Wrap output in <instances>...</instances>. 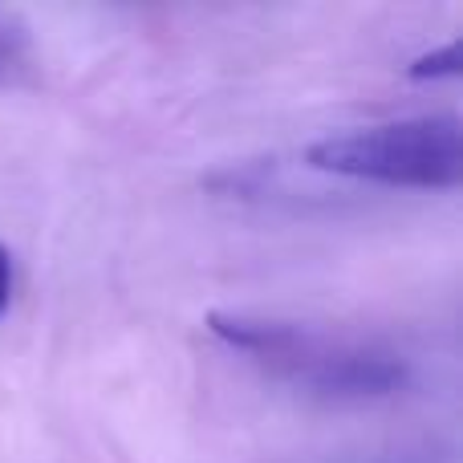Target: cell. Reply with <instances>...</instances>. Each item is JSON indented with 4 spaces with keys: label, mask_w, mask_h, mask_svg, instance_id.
<instances>
[{
    "label": "cell",
    "mask_w": 463,
    "mask_h": 463,
    "mask_svg": "<svg viewBox=\"0 0 463 463\" xmlns=\"http://www.w3.org/2000/svg\"><path fill=\"white\" fill-rule=\"evenodd\" d=\"M305 163L342 179L456 192L463 184V122L456 114H423V118L345 130L313 143L305 151Z\"/></svg>",
    "instance_id": "cell-2"
},
{
    "label": "cell",
    "mask_w": 463,
    "mask_h": 463,
    "mask_svg": "<svg viewBox=\"0 0 463 463\" xmlns=\"http://www.w3.org/2000/svg\"><path fill=\"white\" fill-rule=\"evenodd\" d=\"M208 329L232 350L248 354L256 366L285 378L288 386L334 402H366L399 394L411 383V366L391 350L334 342L301 326L248 313H212Z\"/></svg>",
    "instance_id": "cell-1"
},
{
    "label": "cell",
    "mask_w": 463,
    "mask_h": 463,
    "mask_svg": "<svg viewBox=\"0 0 463 463\" xmlns=\"http://www.w3.org/2000/svg\"><path fill=\"white\" fill-rule=\"evenodd\" d=\"M459 41H448V45L439 49V53H427V57H419V61H411L407 65V78H415V81H427V78H459Z\"/></svg>",
    "instance_id": "cell-3"
},
{
    "label": "cell",
    "mask_w": 463,
    "mask_h": 463,
    "mask_svg": "<svg viewBox=\"0 0 463 463\" xmlns=\"http://www.w3.org/2000/svg\"><path fill=\"white\" fill-rule=\"evenodd\" d=\"M8 305H13V256L0 244V317L8 313Z\"/></svg>",
    "instance_id": "cell-4"
}]
</instances>
